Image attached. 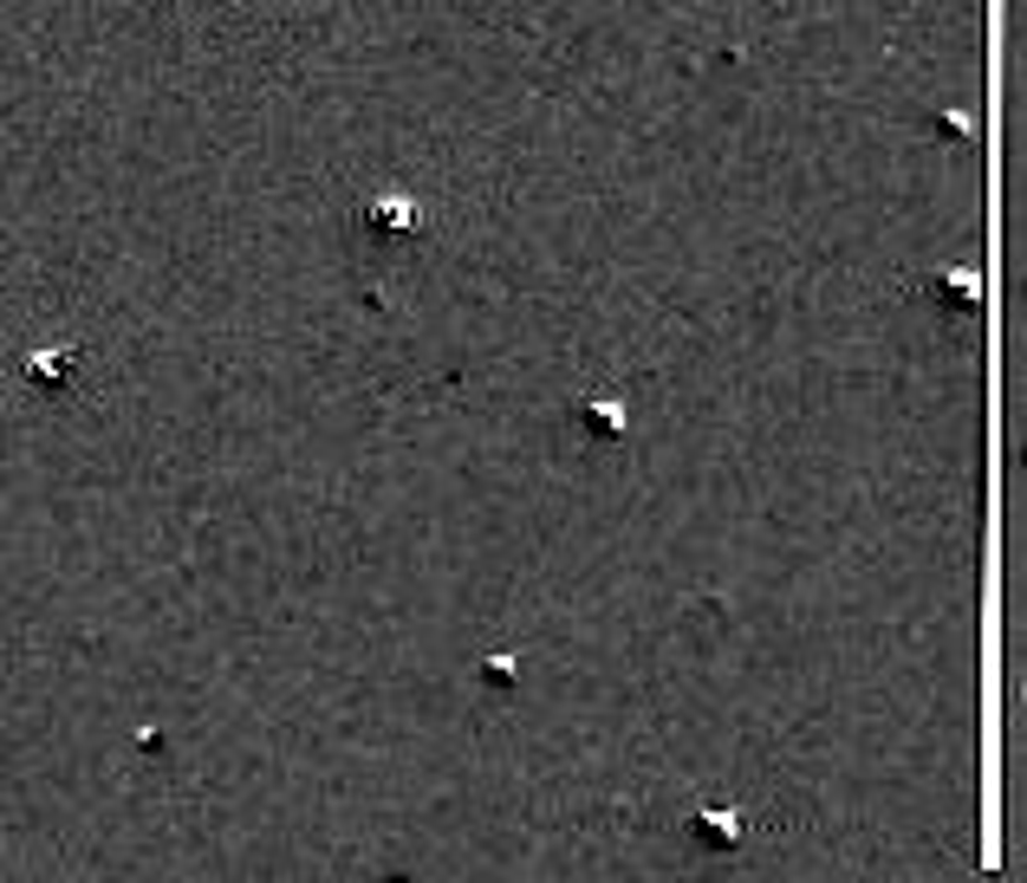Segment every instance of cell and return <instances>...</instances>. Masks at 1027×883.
Instances as JSON below:
<instances>
[{"mask_svg":"<svg viewBox=\"0 0 1027 883\" xmlns=\"http://www.w3.org/2000/svg\"><path fill=\"white\" fill-rule=\"evenodd\" d=\"M689 832H696L703 845H716V851H735V845H742V818H735L729 805H696Z\"/></svg>","mask_w":1027,"mask_h":883,"instance_id":"6da1fadb","label":"cell"},{"mask_svg":"<svg viewBox=\"0 0 1027 883\" xmlns=\"http://www.w3.org/2000/svg\"><path fill=\"white\" fill-rule=\"evenodd\" d=\"M579 416H585L592 429H605V436H625V410H618V403H605V397H585V403H579Z\"/></svg>","mask_w":1027,"mask_h":883,"instance_id":"7a4b0ae2","label":"cell"},{"mask_svg":"<svg viewBox=\"0 0 1027 883\" xmlns=\"http://www.w3.org/2000/svg\"><path fill=\"white\" fill-rule=\"evenodd\" d=\"M481 683L507 689V683H514V656H488V663H481Z\"/></svg>","mask_w":1027,"mask_h":883,"instance_id":"3957f363","label":"cell"}]
</instances>
